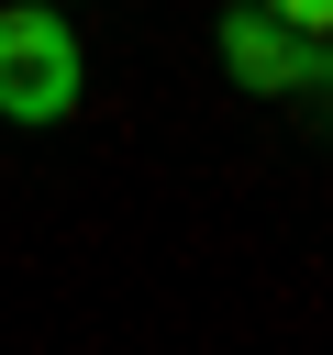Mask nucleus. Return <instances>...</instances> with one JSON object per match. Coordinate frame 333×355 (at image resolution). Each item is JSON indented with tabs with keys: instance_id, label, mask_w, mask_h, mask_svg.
Masks as SVG:
<instances>
[{
	"instance_id": "f257e3e1",
	"label": "nucleus",
	"mask_w": 333,
	"mask_h": 355,
	"mask_svg": "<svg viewBox=\"0 0 333 355\" xmlns=\"http://www.w3.org/2000/svg\"><path fill=\"white\" fill-rule=\"evenodd\" d=\"M78 89H89V44H78L67 0H11L0 11V122L44 133L78 111Z\"/></svg>"
},
{
	"instance_id": "f03ea898",
	"label": "nucleus",
	"mask_w": 333,
	"mask_h": 355,
	"mask_svg": "<svg viewBox=\"0 0 333 355\" xmlns=\"http://www.w3.org/2000/svg\"><path fill=\"white\" fill-rule=\"evenodd\" d=\"M222 67H233V89H255V100H322V33H289L266 0H233L222 11Z\"/></svg>"
},
{
	"instance_id": "7ed1b4c3",
	"label": "nucleus",
	"mask_w": 333,
	"mask_h": 355,
	"mask_svg": "<svg viewBox=\"0 0 333 355\" xmlns=\"http://www.w3.org/2000/svg\"><path fill=\"white\" fill-rule=\"evenodd\" d=\"M266 11H278L289 33H333V0H266Z\"/></svg>"
}]
</instances>
